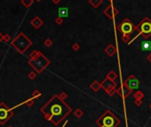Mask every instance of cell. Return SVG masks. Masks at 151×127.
Instances as JSON below:
<instances>
[{
	"label": "cell",
	"instance_id": "44dd1931",
	"mask_svg": "<svg viewBox=\"0 0 151 127\" xmlns=\"http://www.w3.org/2000/svg\"><path fill=\"white\" fill-rule=\"evenodd\" d=\"M107 77H108V78H109V79H111L112 81H115V79L117 77V74L114 72V71H110V72L108 74Z\"/></svg>",
	"mask_w": 151,
	"mask_h": 127
},
{
	"label": "cell",
	"instance_id": "603a6c76",
	"mask_svg": "<svg viewBox=\"0 0 151 127\" xmlns=\"http://www.w3.org/2000/svg\"><path fill=\"white\" fill-rule=\"evenodd\" d=\"M40 96H41V93H40V91H38V90H35V91L33 92V93H32V97L34 98V99L39 98Z\"/></svg>",
	"mask_w": 151,
	"mask_h": 127
},
{
	"label": "cell",
	"instance_id": "d6a6232c",
	"mask_svg": "<svg viewBox=\"0 0 151 127\" xmlns=\"http://www.w3.org/2000/svg\"><path fill=\"white\" fill-rule=\"evenodd\" d=\"M3 39H4V35H3L2 33H1V32H0V43L2 42V41H3Z\"/></svg>",
	"mask_w": 151,
	"mask_h": 127
},
{
	"label": "cell",
	"instance_id": "d6986e66",
	"mask_svg": "<svg viewBox=\"0 0 151 127\" xmlns=\"http://www.w3.org/2000/svg\"><path fill=\"white\" fill-rule=\"evenodd\" d=\"M100 87H101V85H100V84H99L97 81H94V82L91 85V89L93 90L94 92H97L99 89H100Z\"/></svg>",
	"mask_w": 151,
	"mask_h": 127
},
{
	"label": "cell",
	"instance_id": "f1b7e54d",
	"mask_svg": "<svg viewBox=\"0 0 151 127\" xmlns=\"http://www.w3.org/2000/svg\"><path fill=\"white\" fill-rule=\"evenodd\" d=\"M130 36H122V40L123 41L124 43H129L130 42Z\"/></svg>",
	"mask_w": 151,
	"mask_h": 127
},
{
	"label": "cell",
	"instance_id": "30bf717a",
	"mask_svg": "<svg viewBox=\"0 0 151 127\" xmlns=\"http://www.w3.org/2000/svg\"><path fill=\"white\" fill-rule=\"evenodd\" d=\"M116 85H116V83H114V81L108 78V77L101 83V87H103L106 92L108 91V90L110 89V88H112V87H116Z\"/></svg>",
	"mask_w": 151,
	"mask_h": 127
},
{
	"label": "cell",
	"instance_id": "484cf974",
	"mask_svg": "<svg viewBox=\"0 0 151 127\" xmlns=\"http://www.w3.org/2000/svg\"><path fill=\"white\" fill-rule=\"evenodd\" d=\"M55 23L57 24V25H61V24L63 23V18L58 16V17L55 19Z\"/></svg>",
	"mask_w": 151,
	"mask_h": 127
},
{
	"label": "cell",
	"instance_id": "8fae6325",
	"mask_svg": "<svg viewBox=\"0 0 151 127\" xmlns=\"http://www.w3.org/2000/svg\"><path fill=\"white\" fill-rule=\"evenodd\" d=\"M30 24H31V26H33V28H35L36 30H38L39 28L44 24V21H43L38 16H36L34 19L30 21Z\"/></svg>",
	"mask_w": 151,
	"mask_h": 127
},
{
	"label": "cell",
	"instance_id": "ac0fdd59",
	"mask_svg": "<svg viewBox=\"0 0 151 127\" xmlns=\"http://www.w3.org/2000/svg\"><path fill=\"white\" fill-rule=\"evenodd\" d=\"M40 54H41V52L36 51V50H34V51L32 52V53L30 54V60H31V61H34V60H36Z\"/></svg>",
	"mask_w": 151,
	"mask_h": 127
},
{
	"label": "cell",
	"instance_id": "ba28073f",
	"mask_svg": "<svg viewBox=\"0 0 151 127\" xmlns=\"http://www.w3.org/2000/svg\"><path fill=\"white\" fill-rule=\"evenodd\" d=\"M123 85L131 90L138 89L139 87H140V81H139L133 75H131V76L123 82Z\"/></svg>",
	"mask_w": 151,
	"mask_h": 127
},
{
	"label": "cell",
	"instance_id": "3957f363",
	"mask_svg": "<svg viewBox=\"0 0 151 127\" xmlns=\"http://www.w3.org/2000/svg\"><path fill=\"white\" fill-rule=\"evenodd\" d=\"M135 30L138 31V34L134 36L130 42L128 43L129 45L132 44L138 36H141V35L143 36L144 39H148V38L151 36V20L148 17H145L144 19L135 27Z\"/></svg>",
	"mask_w": 151,
	"mask_h": 127
},
{
	"label": "cell",
	"instance_id": "836d02e7",
	"mask_svg": "<svg viewBox=\"0 0 151 127\" xmlns=\"http://www.w3.org/2000/svg\"><path fill=\"white\" fill-rule=\"evenodd\" d=\"M148 61H149V62H151V53L148 56Z\"/></svg>",
	"mask_w": 151,
	"mask_h": 127
},
{
	"label": "cell",
	"instance_id": "83f0119b",
	"mask_svg": "<svg viewBox=\"0 0 151 127\" xmlns=\"http://www.w3.org/2000/svg\"><path fill=\"white\" fill-rule=\"evenodd\" d=\"M117 91L115 89V87H112V88H110L109 90H108V91H107V93H109V95H113V94H114L115 93H117Z\"/></svg>",
	"mask_w": 151,
	"mask_h": 127
},
{
	"label": "cell",
	"instance_id": "f546056e",
	"mask_svg": "<svg viewBox=\"0 0 151 127\" xmlns=\"http://www.w3.org/2000/svg\"><path fill=\"white\" fill-rule=\"evenodd\" d=\"M72 49L74 51H78L79 49H80V45H79L77 43H74L72 45Z\"/></svg>",
	"mask_w": 151,
	"mask_h": 127
},
{
	"label": "cell",
	"instance_id": "6da1fadb",
	"mask_svg": "<svg viewBox=\"0 0 151 127\" xmlns=\"http://www.w3.org/2000/svg\"><path fill=\"white\" fill-rule=\"evenodd\" d=\"M71 108L64 101L60 95L55 94L41 108V112L47 121L58 125L68 116Z\"/></svg>",
	"mask_w": 151,
	"mask_h": 127
},
{
	"label": "cell",
	"instance_id": "7402d4cb",
	"mask_svg": "<svg viewBox=\"0 0 151 127\" xmlns=\"http://www.w3.org/2000/svg\"><path fill=\"white\" fill-rule=\"evenodd\" d=\"M143 97H144V94L141 92H137V93H134V98L136 100H141Z\"/></svg>",
	"mask_w": 151,
	"mask_h": 127
},
{
	"label": "cell",
	"instance_id": "7c38bea8",
	"mask_svg": "<svg viewBox=\"0 0 151 127\" xmlns=\"http://www.w3.org/2000/svg\"><path fill=\"white\" fill-rule=\"evenodd\" d=\"M58 16L61 18L68 17V7H60L58 9Z\"/></svg>",
	"mask_w": 151,
	"mask_h": 127
},
{
	"label": "cell",
	"instance_id": "e575fe53",
	"mask_svg": "<svg viewBox=\"0 0 151 127\" xmlns=\"http://www.w3.org/2000/svg\"><path fill=\"white\" fill-rule=\"evenodd\" d=\"M36 1H37V2H40L41 0H36Z\"/></svg>",
	"mask_w": 151,
	"mask_h": 127
},
{
	"label": "cell",
	"instance_id": "2e32d148",
	"mask_svg": "<svg viewBox=\"0 0 151 127\" xmlns=\"http://www.w3.org/2000/svg\"><path fill=\"white\" fill-rule=\"evenodd\" d=\"M89 3L91 6H93L94 8H98L102 4V0H89Z\"/></svg>",
	"mask_w": 151,
	"mask_h": 127
},
{
	"label": "cell",
	"instance_id": "e0dca14e",
	"mask_svg": "<svg viewBox=\"0 0 151 127\" xmlns=\"http://www.w3.org/2000/svg\"><path fill=\"white\" fill-rule=\"evenodd\" d=\"M33 2H34V0H21V3L26 8H30L33 4Z\"/></svg>",
	"mask_w": 151,
	"mask_h": 127
},
{
	"label": "cell",
	"instance_id": "52a82bcc",
	"mask_svg": "<svg viewBox=\"0 0 151 127\" xmlns=\"http://www.w3.org/2000/svg\"><path fill=\"white\" fill-rule=\"evenodd\" d=\"M135 27L136 26H134L129 19H124L117 26V29L118 31L123 34V36H131L132 32L135 30Z\"/></svg>",
	"mask_w": 151,
	"mask_h": 127
},
{
	"label": "cell",
	"instance_id": "1f68e13d",
	"mask_svg": "<svg viewBox=\"0 0 151 127\" xmlns=\"http://www.w3.org/2000/svg\"><path fill=\"white\" fill-rule=\"evenodd\" d=\"M60 98H61V99H63V100H64V98H66L67 97V94H66V93H61V94H60Z\"/></svg>",
	"mask_w": 151,
	"mask_h": 127
},
{
	"label": "cell",
	"instance_id": "ffe728a7",
	"mask_svg": "<svg viewBox=\"0 0 151 127\" xmlns=\"http://www.w3.org/2000/svg\"><path fill=\"white\" fill-rule=\"evenodd\" d=\"M22 104H26L28 107H31L33 104H34V98L32 97L30 98V99H28V100H24V101H22Z\"/></svg>",
	"mask_w": 151,
	"mask_h": 127
},
{
	"label": "cell",
	"instance_id": "5bb4252c",
	"mask_svg": "<svg viewBox=\"0 0 151 127\" xmlns=\"http://www.w3.org/2000/svg\"><path fill=\"white\" fill-rule=\"evenodd\" d=\"M105 53L109 55V56L112 57L113 55L117 53V48H116L113 45H109L106 47V49H105Z\"/></svg>",
	"mask_w": 151,
	"mask_h": 127
},
{
	"label": "cell",
	"instance_id": "8992f818",
	"mask_svg": "<svg viewBox=\"0 0 151 127\" xmlns=\"http://www.w3.org/2000/svg\"><path fill=\"white\" fill-rule=\"evenodd\" d=\"M13 116V111L4 102H0V125H4Z\"/></svg>",
	"mask_w": 151,
	"mask_h": 127
},
{
	"label": "cell",
	"instance_id": "d4e9b609",
	"mask_svg": "<svg viewBox=\"0 0 151 127\" xmlns=\"http://www.w3.org/2000/svg\"><path fill=\"white\" fill-rule=\"evenodd\" d=\"M44 44H45V45L46 47H50L52 45H53V41H52L50 38H46L45 40V42H44Z\"/></svg>",
	"mask_w": 151,
	"mask_h": 127
},
{
	"label": "cell",
	"instance_id": "9a60e30c",
	"mask_svg": "<svg viewBox=\"0 0 151 127\" xmlns=\"http://www.w3.org/2000/svg\"><path fill=\"white\" fill-rule=\"evenodd\" d=\"M141 49L143 51H150L151 50V42L145 40L141 42Z\"/></svg>",
	"mask_w": 151,
	"mask_h": 127
},
{
	"label": "cell",
	"instance_id": "7a4b0ae2",
	"mask_svg": "<svg viewBox=\"0 0 151 127\" xmlns=\"http://www.w3.org/2000/svg\"><path fill=\"white\" fill-rule=\"evenodd\" d=\"M11 45L19 52L20 53H24L30 46L32 45V42L29 37L24 34L23 32H20L17 36H15V38L12 41Z\"/></svg>",
	"mask_w": 151,
	"mask_h": 127
},
{
	"label": "cell",
	"instance_id": "4dcf8cb0",
	"mask_svg": "<svg viewBox=\"0 0 151 127\" xmlns=\"http://www.w3.org/2000/svg\"><path fill=\"white\" fill-rule=\"evenodd\" d=\"M52 1H53V3L54 4H58L60 3V0H52Z\"/></svg>",
	"mask_w": 151,
	"mask_h": 127
},
{
	"label": "cell",
	"instance_id": "9c48e42d",
	"mask_svg": "<svg viewBox=\"0 0 151 127\" xmlns=\"http://www.w3.org/2000/svg\"><path fill=\"white\" fill-rule=\"evenodd\" d=\"M103 13H104V14L106 15L109 19L113 20L117 14H118V10H117V9L116 8V7L114 6L112 4H110L109 6L105 9Z\"/></svg>",
	"mask_w": 151,
	"mask_h": 127
},
{
	"label": "cell",
	"instance_id": "cb8c5ba5",
	"mask_svg": "<svg viewBox=\"0 0 151 127\" xmlns=\"http://www.w3.org/2000/svg\"><path fill=\"white\" fill-rule=\"evenodd\" d=\"M36 74L34 72V71H30V72L28 74V77L30 79V80H34V79L36 78Z\"/></svg>",
	"mask_w": 151,
	"mask_h": 127
},
{
	"label": "cell",
	"instance_id": "4316f807",
	"mask_svg": "<svg viewBox=\"0 0 151 127\" xmlns=\"http://www.w3.org/2000/svg\"><path fill=\"white\" fill-rule=\"evenodd\" d=\"M11 40V36L9 34H5L4 35V39H3V41L5 43H8L9 41Z\"/></svg>",
	"mask_w": 151,
	"mask_h": 127
},
{
	"label": "cell",
	"instance_id": "5b68a950",
	"mask_svg": "<svg viewBox=\"0 0 151 127\" xmlns=\"http://www.w3.org/2000/svg\"><path fill=\"white\" fill-rule=\"evenodd\" d=\"M28 64L30 67L33 68V69H34L35 71H36L38 74H40V73H42L43 70L45 69L47 66L50 64V61L41 53V54L39 55L36 60H34V61L29 60Z\"/></svg>",
	"mask_w": 151,
	"mask_h": 127
},
{
	"label": "cell",
	"instance_id": "277c9868",
	"mask_svg": "<svg viewBox=\"0 0 151 127\" xmlns=\"http://www.w3.org/2000/svg\"><path fill=\"white\" fill-rule=\"evenodd\" d=\"M120 121L109 110H107L97 120V125L100 127H117Z\"/></svg>",
	"mask_w": 151,
	"mask_h": 127
},
{
	"label": "cell",
	"instance_id": "8d00e7d4",
	"mask_svg": "<svg viewBox=\"0 0 151 127\" xmlns=\"http://www.w3.org/2000/svg\"><path fill=\"white\" fill-rule=\"evenodd\" d=\"M150 107H151V106H150Z\"/></svg>",
	"mask_w": 151,
	"mask_h": 127
},
{
	"label": "cell",
	"instance_id": "4fadbf2b",
	"mask_svg": "<svg viewBox=\"0 0 151 127\" xmlns=\"http://www.w3.org/2000/svg\"><path fill=\"white\" fill-rule=\"evenodd\" d=\"M117 93H119L120 95H123V97L125 98V97H127L128 95H130L131 93H132V90L123 85V87H121L119 90H117Z\"/></svg>",
	"mask_w": 151,
	"mask_h": 127
},
{
	"label": "cell",
	"instance_id": "d590c367",
	"mask_svg": "<svg viewBox=\"0 0 151 127\" xmlns=\"http://www.w3.org/2000/svg\"><path fill=\"white\" fill-rule=\"evenodd\" d=\"M9 127H13V126H9Z\"/></svg>",
	"mask_w": 151,
	"mask_h": 127
}]
</instances>
